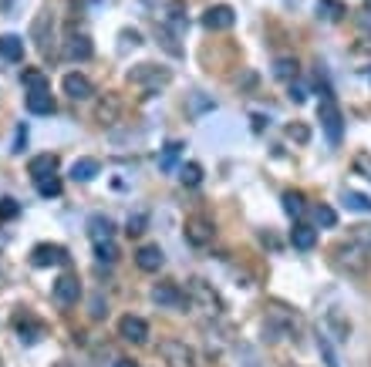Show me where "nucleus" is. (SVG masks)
Listing matches in <instances>:
<instances>
[{
    "mask_svg": "<svg viewBox=\"0 0 371 367\" xmlns=\"http://www.w3.org/2000/svg\"><path fill=\"white\" fill-rule=\"evenodd\" d=\"M128 81L132 85H139V88H149V92H155V88H162V85H169L172 81V71L169 68H162V64H135L132 71H128Z\"/></svg>",
    "mask_w": 371,
    "mask_h": 367,
    "instance_id": "f257e3e1",
    "label": "nucleus"
},
{
    "mask_svg": "<svg viewBox=\"0 0 371 367\" xmlns=\"http://www.w3.org/2000/svg\"><path fill=\"white\" fill-rule=\"evenodd\" d=\"M317 118H321V128L331 145L341 142V132H344V118H341V108L334 105V98H321V108H317Z\"/></svg>",
    "mask_w": 371,
    "mask_h": 367,
    "instance_id": "f03ea898",
    "label": "nucleus"
},
{
    "mask_svg": "<svg viewBox=\"0 0 371 367\" xmlns=\"http://www.w3.org/2000/svg\"><path fill=\"white\" fill-rule=\"evenodd\" d=\"M371 263V249L368 246H358L348 240V246H341L338 249V266H344L348 273H365Z\"/></svg>",
    "mask_w": 371,
    "mask_h": 367,
    "instance_id": "7ed1b4c3",
    "label": "nucleus"
},
{
    "mask_svg": "<svg viewBox=\"0 0 371 367\" xmlns=\"http://www.w3.org/2000/svg\"><path fill=\"white\" fill-rule=\"evenodd\" d=\"M159 354L169 367H196V354L186 340H162L159 344Z\"/></svg>",
    "mask_w": 371,
    "mask_h": 367,
    "instance_id": "20e7f679",
    "label": "nucleus"
},
{
    "mask_svg": "<svg viewBox=\"0 0 371 367\" xmlns=\"http://www.w3.org/2000/svg\"><path fill=\"white\" fill-rule=\"evenodd\" d=\"M152 304L166 306V310H183V306H189V297H186L176 283L162 280V283H155L152 287Z\"/></svg>",
    "mask_w": 371,
    "mask_h": 367,
    "instance_id": "39448f33",
    "label": "nucleus"
},
{
    "mask_svg": "<svg viewBox=\"0 0 371 367\" xmlns=\"http://www.w3.org/2000/svg\"><path fill=\"white\" fill-rule=\"evenodd\" d=\"M31 263L34 266H64L68 263V249L64 246H58V243H37L31 249Z\"/></svg>",
    "mask_w": 371,
    "mask_h": 367,
    "instance_id": "423d86ee",
    "label": "nucleus"
},
{
    "mask_svg": "<svg viewBox=\"0 0 371 367\" xmlns=\"http://www.w3.org/2000/svg\"><path fill=\"white\" fill-rule=\"evenodd\" d=\"M51 297H54V304H58V306H75L78 297H81V283H78V276L75 273L58 276V280H54Z\"/></svg>",
    "mask_w": 371,
    "mask_h": 367,
    "instance_id": "0eeeda50",
    "label": "nucleus"
},
{
    "mask_svg": "<svg viewBox=\"0 0 371 367\" xmlns=\"http://www.w3.org/2000/svg\"><path fill=\"white\" fill-rule=\"evenodd\" d=\"M233 24H236V11H233L230 4H213L202 14V27L206 31H230Z\"/></svg>",
    "mask_w": 371,
    "mask_h": 367,
    "instance_id": "6e6552de",
    "label": "nucleus"
},
{
    "mask_svg": "<svg viewBox=\"0 0 371 367\" xmlns=\"http://www.w3.org/2000/svg\"><path fill=\"white\" fill-rule=\"evenodd\" d=\"M213 236H217V230H213L209 219H202V216L186 219V240H189L193 246H209L213 243Z\"/></svg>",
    "mask_w": 371,
    "mask_h": 367,
    "instance_id": "1a4fd4ad",
    "label": "nucleus"
},
{
    "mask_svg": "<svg viewBox=\"0 0 371 367\" xmlns=\"http://www.w3.org/2000/svg\"><path fill=\"white\" fill-rule=\"evenodd\" d=\"M61 88H64V94H68V98H75V101H88V98L95 94V85H92V81H88L85 75H78V71L64 75Z\"/></svg>",
    "mask_w": 371,
    "mask_h": 367,
    "instance_id": "9d476101",
    "label": "nucleus"
},
{
    "mask_svg": "<svg viewBox=\"0 0 371 367\" xmlns=\"http://www.w3.org/2000/svg\"><path fill=\"white\" fill-rule=\"evenodd\" d=\"M118 337L122 340H128V344H145L149 340V323L142 321V317H122V323H118Z\"/></svg>",
    "mask_w": 371,
    "mask_h": 367,
    "instance_id": "9b49d317",
    "label": "nucleus"
},
{
    "mask_svg": "<svg viewBox=\"0 0 371 367\" xmlns=\"http://www.w3.org/2000/svg\"><path fill=\"white\" fill-rule=\"evenodd\" d=\"M162 263H166V253H162L155 243L139 246V253H135V266H139L142 273H159Z\"/></svg>",
    "mask_w": 371,
    "mask_h": 367,
    "instance_id": "f8f14e48",
    "label": "nucleus"
},
{
    "mask_svg": "<svg viewBox=\"0 0 371 367\" xmlns=\"http://www.w3.org/2000/svg\"><path fill=\"white\" fill-rule=\"evenodd\" d=\"M64 58H68V61H88V58H92V41H88L85 34H71V37L64 41Z\"/></svg>",
    "mask_w": 371,
    "mask_h": 367,
    "instance_id": "ddd939ff",
    "label": "nucleus"
},
{
    "mask_svg": "<svg viewBox=\"0 0 371 367\" xmlns=\"http://www.w3.org/2000/svg\"><path fill=\"white\" fill-rule=\"evenodd\" d=\"M28 172L34 175V182H37V179H44V175H54V172H58V155H54V152L34 155L31 162H28Z\"/></svg>",
    "mask_w": 371,
    "mask_h": 367,
    "instance_id": "4468645a",
    "label": "nucleus"
},
{
    "mask_svg": "<svg viewBox=\"0 0 371 367\" xmlns=\"http://www.w3.org/2000/svg\"><path fill=\"white\" fill-rule=\"evenodd\" d=\"M24 105H28V111L31 115H54V94L51 92H28V98H24Z\"/></svg>",
    "mask_w": 371,
    "mask_h": 367,
    "instance_id": "2eb2a0df",
    "label": "nucleus"
},
{
    "mask_svg": "<svg viewBox=\"0 0 371 367\" xmlns=\"http://www.w3.org/2000/svg\"><path fill=\"white\" fill-rule=\"evenodd\" d=\"M88 236H92L95 243H111L115 226H111L109 216H92V219H88Z\"/></svg>",
    "mask_w": 371,
    "mask_h": 367,
    "instance_id": "dca6fc26",
    "label": "nucleus"
},
{
    "mask_svg": "<svg viewBox=\"0 0 371 367\" xmlns=\"http://www.w3.org/2000/svg\"><path fill=\"white\" fill-rule=\"evenodd\" d=\"M291 243H294V249H314V243H317V230L308 226V223H294Z\"/></svg>",
    "mask_w": 371,
    "mask_h": 367,
    "instance_id": "f3484780",
    "label": "nucleus"
},
{
    "mask_svg": "<svg viewBox=\"0 0 371 367\" xmlns=\"http://www.w3.org/2000/svg\"><path fill=\"white\" fill-rule=\"evenodd\" d=\"M324 334L334 337V340H348V334H351V323L344 321L338 310H331V313L324 317Z\"/></svg>",
    "mask_w": 371,
    "mask_h": 367,
    "instance_id": "a211bd4d",
    "label": "nucleus"
},
{
    "mask_svg": "<svg viewBox=\"0 0 371 367\" xmlns=\"http://www.w3.org/2000/svg\"><path fill=\"white\" fill-rule=\"evenodd\" d=\"M98 172H102V162H98V158H78L75 166H71V179H75V182H92Z\"/></svg>",
    "mask_w": 371,
    "mask_h": 367,
    "instance_id": "6ab92c4d",
    "label": "nucleus"
},
{
    "mask_svg": "<svg viewBox=\"0 0 371 367\" xmlns=\"http://www.w3.org/2000/svg\"><path fill=\"white\" fill-rule=\"evenodd\" d=\"M0 58H7V61H20V58H24V37H17V34H4V37H0Z\"/></svg>",
    "mask_w": 371,
    "mask_h": 367,
    "instance_id": "aec40b11",
    "label": "nucleus"
},
{
    "mask_svg": "<svg viewBox=\"0 0 371 367\" xmlns=\"http://www.w3.org/2000/svg\"><path fill=\"white\" fill-rule=\"evenodd\" d=\"M344 14H348V7L341 0H317V17L327 20V24H338Z\"/></svg>",
    "mask_w": 371,
    "mask_h": 367,
    "instance_id": "412c9836",
    "label": "nucleus"
},
{
    "mask_svg": "<svg viewBox=\"0 0 371 367\" xmlns=\"http://www.w3.org/2000/svg\"><path fill=\"white\" fill-rule=\"evenodd\" d=\"M118 111H122V101H118L115 94H105V101H98V111H95V115H98L102 125H111L118 118Z\"/></svg>",
    "mask_w": 371,
    "mask_h": 367,
    "instance_id": "4be33fe9",
    "label": "nucleus"
},
{
    "mask_svg": "<svg viewBox=\"0 0 371 367\" xmlns=\"http://www.w3.org/2000/svg\"><path fill=\"white\" fill-rule=\"evenodd\" d=\"M17 334H20V340L24 344H37L41 337H44V323L31 321V317H24V321H17Z\"/></svg>",
    "mask_w": 371,
    "mask_h": 367,
    "instance_id": "5701e85b",
    "label": "nucleus"
},
{
    "mask_svg": "<svg viewBox=\"0 0 371 367\" xmlns=\"http://www.w3.org/2000/svg\"><path fill=\"white\" fill-rule=\"evenodd\" d=\"M317 354H321L324 367H341V357H338V351H334V344H331V337H327L324 330H317Z\"/></svg>",
    "mask_w": 371,
    "mask_h": 367,
    "instance_id": "b1692460",
    "label": "nucleus"
},
{
    "mask_svg": "<svg viewBox=\"0 0 371 367\" xmlns=\"http://www.w3.org/2000/svg\"><path fill=\"white\" fill-rule=\"evenodd\" d=\"M20 81H24L28 92H51V81H47L44 71H37V68H24Z\"/></svg>",
    "mask_w": 371,
    "mask_h": 367,
    "instance_id": "393cba45",
    "label": "nucleus"
},
{
    "mask_svg": "<svg viewBox=\"0 0 371 367\" xmlns=\"http://www.w3.org/2000/svg\"><path fill=\"white\" fill-rule=\"evenodd\" d=\"M183 142H166V149H162V155H159V168L162 172H172L176 168V162H179V155H183Z\"/></svg>",
    "mask_w": 371,
    "mask_h": 367,
    "instance_id": "a878e982",
    "label": "nucleus"
},
{
    "mask_svg": "<svg viewBox=\"0 0 371 367\" xmlns=\"http://www.w3.org/2000/svg\"><path fill=\"white\" fill-rule=\"evenodd\" d=\"M179 182L189 185V189H196V185L202 182V166L200 162H186V166H179Z\"/></svg>",
    "mask_w": 371,
    "mask_h": 367,
    "instance_id": "bb28decb",
    "label": "nucleus"
},
{
    "mask_svg": "<svg viewBox=\"0 0 371 367\" xmlns=\"http://www.w3.org/2000/svg\"><path fill=\"white\" fill-rule=\"evenodd\" d=\"M189 287H193V293L200 297L202 304H206V306H209V310H213V313H217V310H219V297H217V293L209 290V287H206L202 280H189Z\"/></svg>",
    "mask_w": 371,
    "mask_h": 367,
    "instance_id": "cd10ccee",
    "label": "nucleus"
},
{
    "mask_svg": "<svg viewBox=\"0 0 371 367\" xmlns=\"http://www.w3.org/2000/svg\"><path fill=\"white\" fill-rule=\"evenodd\" d=\"M61 179H58V175H44V179H37V192H41V196H44V199H58V196H61Z\"/></svg>",
    "mask_w": 371,
    "mask_h": 367,
    "instance_id": "c85d7f7f",
    "label": "nucleus"
},
{
    "mask_svg": "<svg viewBox=\"0 0 371 367\" xmlns=\"http://www.w3.org/2000/svg\"><path fill=\"white\" fill-rule=\"evenodd\" d=\"M274 77H280V81H297L294 58H277V61H274Z\"/></svg>",
    "mask_w": 371,
    "mask_h": 367,
    "instance_id": "c756f323",
    "label": "nucleus"
},
{
    "mask_svg": "<svg viewBox=\"0 0 371 367\" xmlns=\"http://www.w3.org/2000/svg\"><path fill=\"white\" fill-rule=\"evenodd\" d=\"M304 209H308V206H304V196H300V192H284V213L300 219Z\"/></svg>",
    "mask_w": 371,
    "mask_h": 367,
    "instance_id": "7c9ffc66",
    "label": "nucleus"
},
{
    "mask_svg": "<svg viewBox=\"0 0 371 367\" xmlns=\"http://www.w3.org/2000/svg\"><path fill=\"white\" fill-rule=\"evenodd\" d=\"M344 206H348V209H358V213H371V199L361 196V192H344Z\"/></svg>",
    "mask_w": 371,
    "mask_h": 367,
    "instance_id": "2f4dec72",
    "label": "nucleus"
},
{
    "mask_svg": "<svg viewBox=\"0 0 371 367\" xmlns=\"http://www.w3.org/2000/svg\"><path fill=\"white\" fill-rule=\"evenodd\" d=\"M95 256H98V263H115L118 260V246L115 243H95Z\"/></svg>",
    "mask_w": 371,
    "mask_h": 367,
    "instance_id": "473e14b6",
    "label": "nucleus"
},
{
    "mask_svg": "<svg viewBox=\"0 0 371 367\" xmlns=\"http://www.w3.org/2000/svg\"><path fill=\"white\" fill-rule=\"evenodd\" d=\"M314 219H317V226H327V230L338 226V213H334L331 206H317V209H314Z\"/></svg>",
    "mask_w": 371,
    "mask_h": 367,
    "instance_id": "72a5a7b5",
    "label": "nucleus"
},
{
    "mask_svg": "<svg viewBox=\"0 0 371 367\" xmlns=\"http://www.w3.org/2000/svg\"><path fill=\"white\" fill-rule=\"evenodd\" d=\"M287 138L297 142V145H308V142H310V128H308V125H300V122L287 125Z\"/></svg>",
    "mask_w": 371,
    "mask_h": 367,
    "instance_id": "f704fd0d",
    "label": "nucleus"
},
{
    "mask_svg": "<svg viewBox=\"0 0 371 367\" xmlns=\"http://www.w3.org/2000/svg\"><path fill=\"white\" fill-rule=\"evenodd\" d=\"M17 216H20V202L0 199V219H4V223H11V219H17Z\"/></svg>",
    "mask_w": 371,
    "mask_h": 367,
    "instance_id": "c9c22d12",
    "label": "nucleus"
},
{
    "mask_svg": "<svg viewBox=\"0 0 371 367\" xmlns=\"http://www.w3.org/2000/svg\"><path fill=\"white\" fill-rule=\"evenodd\" d=\"M355 172H361V175H365V179L371 182V155H368V152L355 155Z\"/></svg>",
    "mask_w": 371,
    "mask_h": 367,
    "instance_id": "e433bc0d",
    "label": "nucleus"
},
{
    "mask_svg": "<svg viewBox=\"0 0 371 367\" xmlns=\"http://www.w3.org/2000/svg\"><path fill=\"white\" fill-rule=\"evenodd\" d=\"M351 243L368 246V249H371V226H355V232H351Z\"/></svg>",
    "mask_w": 371,
    "mask_h": 367,
    "instance_id": "4c0bfd02",
    "label": "nucleus"
},
{
    "mask_svg": "<svg viewBox=\"0 0 371 367\" xmlns=\"http://www.w3.org/2000/svg\"><path fill=\"white\" fill-rule=\"evenodd\" d=\"M291 101H294V105H304V101H308V88L297 85V81H291Z\"/></svg>",
    "mask_w": 371,
    "mask_h": 367,
    "instance_id": "58836bf2",
    "label": "nucleus"
},
{
    "mask_svg": "<svg viewBox=\"0 0 371 367\" xmlns=\"http://www.w3.org/2000/svg\"><path fill=\"white\" fill-rule=\"evenodd\" d=\"M128 236H139V232H145V216H135V219H128Z\"/></svg>",
    "mask_w": 371,
    "mask_h": 367,
    "instance_id": "ea45409f",
    "label": "nucleus"
},
{
    "mask_svg": "<svg viewBox=\"0 0 371 367\" xmlns=\"http://www.w3.org/2000/svg\"><path fill=\"white\" fill-rule=\"evenodd\" d=\"M24 145H28V125H20V128H17V138H14V152L20 155V152H24Z\"/></svg>",
    "mask_w": 371,
    "mask_h": 367,
    "instance_id": "a19ab883",
    "label": "nucleus"
},
{
    "mask_svg": "<svg viewBox=\"0 0 371 367\" xmlns=\"http://www.w3.org/2000/svg\"><path fill=\"white\" fill-rule=\"evenodd\" d=\"M105 313H109V310L102 306V297H95V300H92V317H95V321H102Z\"/></svg>",
    "mask_w": 371,
    "mask_h": 367,
    "instance_id": "79ce46f5",
    "label": "nucleus"
},
{
    "mask_svg": "<svg viewBox=\"0 0 371 367\" xmlns=\"http://www.w3.org/2000/svg\"><path fill=\"white\" fill-rule=\"evenodd\" d=\"M115 367H135V364H132V361H118V364H115Z\"/></svg>",
    "mask_w": 371,
    "mask_h": 367,
    "instance_id": "37998d69",
    "label": "nucleus"
},
{
    "mask_svg": "<svg viewBox=\"0 0 371 367\" xmlns=\"http://www.w3.org/2000/svg\"><path fill=\"white\" fill-rule=\"evenodd\" d=\"M365 4H368V11H371V0H365Z\"/></svg>",
    "mask_w": 371,
    "mask_h": 367,
    "instance_id": "c03bdc74",
    "label": "nucleus"
}]
</instances>
